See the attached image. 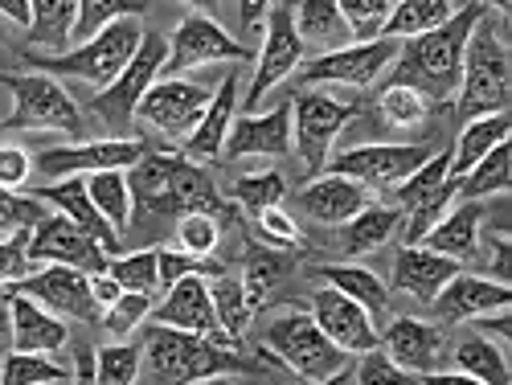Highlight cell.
Returning <instances> with one entry per match:
<instances>
[{
    "label": "cell",
    "instance_id": "1",
    "mask_svg": "<svg viewBox=\"0 0 512 385\" xmlns=\"http://www.w3.org/2000/svg\"><path fill=\"white\" fill-rule=\"evenodd\" d=\"M127 189H132V218L140 222H181L185 213H213V218L234 213V205L218 193L213 177L181 152H148L127 173Z\"/></svg>",
    "mask_w": 512,
    "mask_h": 385
},
{
    "label": "cell",
    "instance_id": "2",
    "mask_svg": "<svg viewBox=\"0 0 512 385\" xmlns=\"http://www.w3.org/2000/svg\"><path fill=\"white\" fill-rule=\"evenodd\" d=\"M488 13V5H459V13L398 46V58L390 66V82L386 87H410L418 91L426 103H447L459 91V74H463V50L467 37L480 25V17Z\"/></svg>",
    "mask_w": 512,
    "mask_h": 385
},
{
    "label": "cell",
    "instance_id": "3",
    "mask_svg": "<svg viewBox=\"0 0 512 385\" xmlns=\"http://www.w3.org/2000/svg\"><path fill=\"white\" fill-rule=\"evenodd\" d=\"M144 381L148 385H193L205 377H234V373H263V361L246 357L234 345H218L209 336L177 332L152 324L144 332Z\"/></svg>",
    "mask_w": 512,
    "mask_h": 385
},
{
    "label": "cell",
    "instance_id": "4",
    "mask_svg": "<svg viewBox=\"0 0 512 385\" xmlns=\"http://www.w3.org/2000/svg\"><path fill=\"white\" fill-rule=\"evenodd\" d=\"M144 21L140 17H123L115 21L111 29H103L95 41L78 50H66V54H33L25 50V62L37 70V74H50V78H82L91 87L107 91L111 82L132 66V58L140 54L144 46Z\"/></svg>",
    "mask_w": 512,
    "mask_h": 385
},
{
    "label": "cell",
    "instance_id": "5",
    "mask_svg": "<svg viewBox=\"0 0 512 385\" xmlns=\"http://www.w3.org/2000/svg\"><path fill=\"white\" fill-rule=\"evenodd\" d=\"M508 87H512V74H508V50H504V37L500 25L492 21V5L480 17V25L467 37V50H463V74H459V107L455 115L463 123L484 119V115H504L508 107Z\"/></svg>",
    "mask_w": 512,
    "mask_h": 385
},
{
    "label": "cell",
    "instance_id": "6",
    "mask_svg": "<svg viewBox=\"0 0 512 385\" xmlns=\"http://www.w3.org/2000/svg\"><path fill=\"white\" fill-rule=\"evenodd\" d=\"M263 361L287 365L295 377H304L308 385L320 381H336L349 373V353H340L332 340L316 328V320L308 312H283L267 324L263 332Z\"/></svg>",
    "mask_w": 512,
    "mask_h": 385
},
{
    "label": "cell",
    "instance_id": "7",
    "mask_svg": "<svg viewBox=\"0 0 512 385\" xmlns=\"http://www.w3.org/2000/svg\"><path fill=\"white\" fill-rule=\"evenodd\" d=\"M0 87L13 95V111L5 115V127L17 132H62L70 140H78L87 132V119L82 107L66 95V87L50 74H0Z\"/></svg>",
    "mask_w": 512,
    "mask_h": 385
},
{
    "label": "cell",
    "instance_id": "8",
    "mask_svg": "<svg viewBox=\"0 0 512 385\" xmlns=\"http://www.w3.org/2000/svg\"><path fill=\"white\" fill-rule=\"evenodd\" d=\"M164 62H168V41H164L160 33H144V46H140V54L132 58V66H127L107 91H99V95L87 103V111H82V119H91L87 127H103V132H111L115 140H123L119 132H127V127H132V119H136L144 95L156 87Z\"/></svg>",
    "mask_w": 512,
    "mask_h": 385
},
{
    "label": "cell",
    "instance_id": "9",
    "mask_svg": "<svg viewBox=\"0 0 512 385\" xmlns=\"http://www.w3.org/2000/svg\"><path fill=\"white\" fill-rule=\"evenodd\" d=\"M353 119H357L353 103H340V99H328V95H316V91H300L291 99V140H295V148H300L308 181H316L328 168L332 140L345 132Z\"/></svg>",
    "mask_w": 512,
    "mask_h": 385
},
{
    "label": "cell",
    "instance_id": "10",
    "mask_svg": "<svg viewBox=\"0 0 512 385\" xmlns=\"http://www.w3.org/2000/svg\"><path fill=\"white\" fill-rule=\"evenodd\" d=\"M435 152L426 144H361L340 156H328V173L332 177H349L369 193H394L410 173L431 160Z\"/></svg>",
    "mask_w": 512,
    "mask_h": 385
},
{
    "label": "cell",
    "instance_id": "11",
    "mask_svg": "<svg viewBox=\"0 0 512 385\" xmlns=\"http://www.w3.org/2000/svg\"><path fill=\"white\" fill-rule=\"evenodd\" d=\"M304 66V41L295 33L291 21V5H271L267 21H263V50L254 54V78L246 91V115L259 111V103L267 99V91H275L283 78H291Z\"/></svg>",
    "mask_w": 512,
    "mask_h": 385
},
{
    "label": "cell",
    "instance_id": "12",
    "mask_svg": "<svg viewBox=\"0 0 512 385\" xmlns=\"http://www.w3.org/2000/svg\"><path fill=\"white\" fill-rule=\"evenodd\" d=\"M398 46H402V41L377 37V41H369V46H345L336 54H320V58H312V62H304L300 70H295V87L308 91V87H320V82H340V87H373V82L394 66Z\"/></svg>",
    "mask_w": 512,
    "mask_h": 385
},
{
    "label": "cell",
    "instance_id": "13",
    "mask_svg": "<svg viewBox=\"0 0 512 385\" xmlns=\"http://www.w3.org/2000/svg\"><path fill=\"white\" fill-rule=\"evenodd\" d=\"M254 58L242 41H234L209 13H185V21L177 25V33L168 37V62H164V78H181L193 66H209V62H246Z\"/></svg>",
    "mask_w": 512,
    "mask_h": 385
},
{
    "label": "cell",
    "instance_id": "14",
    "mask_svg": "<svg viewBox=\"0 0 512 385\" xmlns=\"http://www.w3.org/2000/svg\"><path fill=\"white\" fill-rule=\"evenodd\" d=\"M152 148L144 140H91L70 148H46L37 156V173L50 181L95 177V173H132Z\"/></svg>",
    "mask_w": 512,
    "mask_h": 385
},
{
    "label": "cell",
    "instance_id": "15",
    "mask_svg": "<svg viewBox=\"0 0 512 385\" xmlns=\"http://www.w3.org/2000/svg\"><path fill=\"white\" fill-rule=\"evenodd\" d=\"M209 103H213V91L201 87V82L164 78V82H156V87L144 95L136 119L148 123V127H156L160 136L185 144V140L197 132V123H201V115L209 111Z\"/></svg>",
    "mask_w": 512,
    "mask_h": 385
},
{
    "label": "cell",
    "instance_id": "16",
    "mask_svg": "<svg viewBox=\"0 0 512 385\" xmlns=\"http://www.w3.org/2000/svg\"><path fill=\"white\" fill-rule=\"evenodd\" d=\"M111 254L91 242L70 218L50 213L46 222H37L29 234V267H74L82 275H103Z\"/></svg>",
    "mask_w": 512,
    "mask_h": 385
},
{
    "label": "cell",
    "instance_id": "17",
    "mask_svg": "<svg viewBox=\"0 0 512 385\" xmlns=\"http://www.w3.org/2000/svg\"><path fill=\"white\" fill-rule=\"evenodd\" d=\"M9 295H29L33 304H41L54 316H70V320H103V312L91 299V275H82L74 267H37L25 279H17L13 287H5Z\"/></svg>",
    "mask_w": 512,
    "mask_h": 385
},
{
    "label": "cell",
    "instance_id": "18",
    "mask_svg": "<svg viewBox=\"0 0 512 385\" xmlns=\"http://www.w3.org/2000/svg\"><path fill=\"white\" fill-rule=\"evenodd\" d=\"M312 320H316V328L332 340V345L340 349V353H377L381 349V332L373 328V320H369V312L361 308V304H353V299H345L340 291H332V287H320L316 295H312Z\"/></svg>",
    "mask_w": 512,
    "mask_h": 385
},
{
    "label": "cell",
    "instance_id": "19",
    "mask_svg": "<svg viewBox=\"0 0 512 385\" xmlns=\"http://www.w3.org/2000/svg\"><path fill=\"white\" fill-rule=\"evenodd\" d=\"M381 345H386V357L414 373V377H426V373H439L451 357V345H447V332L431 320H418V316H398L386 336H381Z\"/></svg>",
    "mask_w": 512,
    "mask_h": 385
},
{
    "label": "cell",
    "instance_id": "20",
    "mask_svg": "<svg viewBox=\"0 0 512 385\" xmlns=\"http://www.w3.org/2000/svg\"><path fill=\"white\" fill-rule=\"evenodd\" d=\"M152 324L193 332V336H209V340H218V345H230V340L222 336V328H218V316H213V299H209V279L205 275H189V279L168 287L160 295V304H152Z\"/></svg>",
    "mask_w": 512,
    "mask_h": 385
},
{
    "label": "cell",
    "instance_id": "21",
    "mask_svg": "<svg viewBox=\"0 0 512 385\" xmlns=\"http://www.w3.org/2000/svg\"><path fill=\"white\" fill-rule=\"evenodd\" d=\"M435 320L443 324H463V320H484V316H500L512 308V287L492 283L484 275H467L459 271L439 295H435Z\"/></svg>",
    "mask_w": 512,
    "mask_h": 385
},
{
    "label": "cell",
    "instance_id": "22",
    "mask_svg": "<svg viewBox=\"0 0 512 385\" xmlns=\"http://www.w3.org/2000/svg\"><path fill=\"white\" fill-rule=\"evenodd\" d=\"M291 152V103L283 99L267 115H242L230 123V136L222 156L242 160V156H287Z\"/></svg>",
    "mask_w": 512,
    "mask_h": 385
},
{
    "label": "cell",
    "instance_id": "23",
    "mask_svg": "<svg viewBox=\"0 0 512 385\" xmlns=\"http://www.w3.org/2000/svg\"><path fill=\"white\" fill-rule=\"evenodd\" d=\"M295 205H300L304 218H312L320 226H349L373 201H369V189H361L357 181L324 173V177L308 181L300 193H295Z\"/></svg>",
    "mask_w": 512,
    "mask_h": 385
},
{
    "label": "cell",
    "instance_id": "24",
    "mask_svg": "<svg viewBox=\"0 0 512 385\" xmlns=\"http://www.w3.org/2000/svg\"><path fill=\"white\" fill-rule=\"evenodd\" d=\"M33 197L41 201V205H54L62 218H70L82 234H87L91 242H99L111 259H119V234L103 222V213L95 209V201H91V193H87V177H66V181H54V185H46V189H33Z\"/></svg>",
    "mask_w": 512,
    "mask_h": 385
},
{
    "label": "cell",
    "instance_id": "25",
    "mask_svg": "<svg viewBox=\"0 0 512 385\" xmlns=\"http://www.w3.org/2000/svg\"><path fill=\"white\" fill-rule=\"evenodd\" d=\"M463 271V263L443 259V254H431L422 246H402L394 259V287L418 304H435V295Z\"/></svg>",
    "mask_w": 512,
    "mask_h": 385
},
{
    "label": "cell",
    "instance_id": "26",
    "mask_svg": "<svg viewBox=\"0 0 512 385\" xmlns=\"http://www.w3.org/2000/svg\"><path fill=\"white\" fill-rule=\"evenodd\" d=\"M488 218L484 201H459L455 209L443 213V222L426 234L418 246L431 250V254H443V259H455V263H467L476 259L480 250V226Z\"/></svg>",
    "mask_w": 512,
    "mask_h": 385
},
{
    "label": "cell",
    "instance_id": "27",
    "mask_svg": "<svg viewBox=\"0 0 512 385\" xmlns=\"http://www.w3.org/2000/svg\"><path fill=\"white\" fill-rule=\"evenodd\" d=\"M234 107H238V74H226L222 87L213 91V103L209 111L201 115L197 132L185 140V160L193 164H205V160H218L222 148H226V136H230V123H234Z\"/></svg>",
    "mask_w": 512,
    "mask_h": 385
},
{
    "label": "cell",
    "instance_id": "28",
    "mask_svg": "<svg viewBox=\"0 0 512 385\" xmlns=\"http://www.w3.org/2000/svg\"><path fill=\"white\" fill-rule=\"evenodd\" d=\"M9 299V316H13V349L17 353H58L66 345V320L33 304L29 295H5Z\"/></svg>",
    "mask_w": 512,
    "mask_h": 385
},
{
    "label": "cell",
    "instance_id": "29",
    "mask_svg": "<svg viewBox=\"0 0 512 385\" xmlns=\"http://www.w3.org/2000/svg\"><path fill=\"white\" fill-rule=\"evenodd\" d=\"M291 21L304 41V54L316 50V58H320V54H336V50L353 46L349 25L340 17V5H332V0H304V5H291Z\"/></svg>",
    "mask_w": 512,
    "mask_h": 385
},
{
    "label": "cell",
    "instance_id": "30",
    "mask_svg": "<svg viewBox=\"0 0 512 385\" xmlns=\"http://www.w3.org/2000/svg\"><path fill=\"white\" fill-rule=\"evenodd\" d=\"M500 144H508V115H484V119L463 123L459 144L451 152V181H463Z\"/></svg>",
    "mask_w": 512,
    "mask_h": 385
},
{
    "label": "cell",
    "instance_id": "31",
    "mask_svg": "<svg viewBox=\"0 0 512 385\" xmlns=\"http://www.w3.org/2000/svg\"><path fill=\"white\" fill-rule=\"evenodd\" d=\"M74 21H78L74 0H33V21H29L33 54H66Z\"/></svg>",
    "mask_w": 512,
    "mask_h": 385
},
{
    "label": "cell",
    "instance_id": "32",
    "mask_svg": "<svg viewBox=\"0 0 512 385\" xmlns=\"http://www.w3.org/2000/svg\"><path fill=\"white\" fill-rule=\"evenodd\" d=\"M316 279L328 283L332 291H340L345 299H353V304H361L369 316H381L390 308V287L365 267H349V263L345 267H316Z\"/></svg>",
    "mask_w": 512,
    "mask_h": 385
},
{
    "label": "cell",
    "instance_id": "33",
    "mask_svg": "<svg viewBox=\"0 0 512 385\" xmlns=\"http://www.w3.org/2000/svg\"><path fill=\"white\" fill-rule=\"evenodd\" d=\"M455 13H459V5H451V0H402V5L390 9V21L381 29V37L410 41V37H422V33L447 25Z\"/></svg>",
    "mask_w": 512,
    "mask_h": 385
},
{
    "label": "cell",
    "instance_id": "34",
    "mask_svg": "<svg viewBox=\"0 0 512 385\" xmlns=\"http://www.w3.org/2000/svg\"><path fill=\"white\" fill-rule=\"evenodd\" d=\"M451 361L459 365V373L476 377L480 385H508V361L496 340H488L484 332L463 336L459 345H451Z\"/></svg>",
    "mask_w": 512,
    "mask_h": 385
},
{
    "label": "cell",
    "instance_id": "35",
    "mask_svg": "<svg viewBox=\"0 0 512 385\" xmlns=\"http://www.w3.org/2000/svg\"><path fill=\"white\" fill-rule=\"evenodd\" d=\"M209 299H213V316H218L222 336L242 349V336L250 332V320H254V308H250V299L242 291V279H234V275L209 279Z\"/></svg>",
    "mask_w": 512,
    "mask_h": 385
},
{
    "label": "cell",
    "instance_id": "36",
    "mask_svg": "<svg viewBox=\"0 0 512 385\" xmlns=\"http://www.w3.org/2000/svg\"><path fill=\"white\" fill-rule=\"evenodd\" d=\"M398 226H402V213L394 205H365L345 226V254H369L377 246H386Z\"/></svg>",
    "mask_w": 512,
    "mask_h": 385
},
{
    "label": "cell",
    "instance_id": "37",
    "mask_svg": "<svg viewBox=\"0 0 512 385\" xmlns=\"http://www.w3.org/2000/svg\"><path fill=\"white\" fill-rule=\"evenodd\" d=\"M512 189V148L500 144L492 148L472 173L463 181H455V197L463 201H480V197H492V193H508Z\"/></svg>",
    "mask_w": 512,
    "mask_h": 385
},
{
    "label": "cell",
    "instance_id": "38",
    "mask_svg": "<svg viewBox=\"0 0 512 385\" xmlns=\"http://www.w3.org/2000/svg\"><path fill=\"white\" fill-rule=\"evenodd\" d=\"M87 193L95 209L103 213V222L123 238L132 226V189H127V173H95L87 177Z\"/></svg>",
    "mask_w": 512,
    "mask_h": 385
},
{
    "label": "cell",
    "instance_id": "39",
    "mask_svg": "<svg viewBox=\"0 0 512 385\" xmlns=\"http://www.w3.org/2000/svg\"><path fill=\"white\" fill-rule=\"evenodd\" d=\"M148 5L144 0H82L78 5V21H74V50L87 46V41H95L103 29H111L115 21L123 17H144Z\"/></svg>",
    "mask_w": 512,
    "mask_h": 385
},
{
    "label": "cell",
    "instance_id": "40",
    "mask_svg": "<svg viewBox=\"0 0 512 385\" xmlns=\"http://www.w3.org/2000/svg\"><path fill=\"white\" fill-rule=\"evenodd\" d=\"M74 373L41 353H9L0 361V385H66Z\"/></svg>",
    "mask_w": 512,
    "mask_h": 385
},
{
    "label": "cell",
    "instance_id": "41",
    "mask_svg": "<svg viewBox=\"0 0 512 385\" xmlns=\"http://www.w3.org/2000/svg\"><path fill=\"white\" fill-rule=\"evenodd\" d=\"M107 275L132 295H160V271H156V250H132L123 259L107 263Z\"/></svg>",
    "mask_w": 512,
    "mask_h": 385
},
{
    "label": "cell",
    "instance_id": "42",
    "mask_svg": "<svg viewBox=\"0 0 512 385\" xmlns=\"http://www.w3.org/2000/svg\"><path fill=\"white\" fill-rule=\"evenodd\" d=\"M254 218V234H259L267 242V250H279V254H295V250H304L308 246V234L304 226L291 218V213L283 205L275 209H263V213H250Z\"/></svg>",
    "mask_w": 512,
    "mask_h": 385
},
{
    "label": "cell",
    "instance_id": "43",
    "mask_svg": "<svg viewBox=\"0 0 512 385\" xmlns=\"http://www.w3.org/2000/svg\"><path fill=\"white\" fill-rule=\"evenodd\" d=\"M140 365H144L140 345H127V340H115V345H107V349H95V381L99 385H136L140 381Z\"/></svg>",
    "mask_w": 512,
    "mask_h": 385
},
{
    "label": "cell",
    "instance_id": "44",
    "mask_svg": "<svg viewBox=\"0 0 512 385\" xmlns=\"http://www.w3.org/2000/svg\"><path fill=\"white\" fill-rule=\"evenodd\" d=\"M287 263H283V254L279 250H250L246 254V275H242V291L250 299V308L259 312L263 308V299L271 295V287L283 279Z\"/></svg>",
    "mask_w": 512,
    "mask_h": 385
},
{
    "label": "cell",
    "instance_id": "45",
    "mask_svg": "<svg viewBox=\"0 0 512 385\" xmlns=\"http://www.w3.org/2000/svg\"><path fill=\"white\" fill-rule=\"evenodd\" d=\"M390 0H340V17H345L349 25V37L353 46H369V41L381 37V29H386L390 21Z\"/></svg>",
    "mask_w": 512,
    "mask_h": 385
},
{
    "label": "cell",
    "instance_id": "46",
    "mask_svg": "<svg viewBox=\"0 0 512 385\" xmlns=\"http://www.w3.org/2000/svg\"><path fill=\"white\" fill-rule=\"evenodd\" d=\"M222 238V218L213 213H185L177 222V250L189 254V259H213Z\"/></svg>",
    "mask_w": 512,
    "mask_h": 385
},
{
    "label": "cell",
    "instance_id": "47",
    "mask_svg": "<svg viewBox=\"0 0 512 385\" xmlns=\"http://www.w3.org/2000/svg\"><path fill=\"white\" fill-rule=\"evenodd\" d=\"M377 111L386 119V127H422L426 115H431V103H426L418 91L410 87H381V99H377Z\"/></svg>",
    "mask_w": 512,
    "mask_h": 385
},
{
    "label": "cell",
    "instance_id": "48",
    "mask_svg": "<svg viewBox=\"0 0 512 385\" xmlns=\"http://www.w3.org/2000/svg\"><path fill=\"white\" fill-rule=\"evenodd\" d=\"M156 271H160V295L173 283L189 279V275H205V279H222L226 275V267L218 259H189V254H181L173 246H156Z\"/></svg>",
    "mask_w": 512,
    "mask_h": 385
},
{
    "label": "cell",
    "instance_id": "49",
    "mask_svg": "<svg viewBox=\"0 0 512 385\" xmlns=\"http://www.w3.org/2000/svg\"><path fill=\"white\" fill-rule=\"evenodd\" d=\"M287 197V181L279 173H250L234 185V201L246 209V213H263V209H275L283 205Z\"/></svg>",
    "mask_w": 512,
    "mask_h": 385
},
{
    "label": "cell",
    "instance_id": "50",
    "mask_svg": "<svg viewBox=\"0 0 512 385\" xmlns=\"http://www.w3.org/2000/svg\"><path fill=\"white\" fill-rule=\"evenodd\" d=\"M152 304H156L152 295H132V291H123V295H119V304H111V308L103 312V328L111 332V340H127V336H132V332L152 316Z\"/></svg>",
    "mask_w": 512,
    "mask_h": 385
},
{
    "label": "cell",
    "instance_id": "51",
    "mask_svg": "<svg viewBox=\"0 0 512 385\" xmlns=\"http://www.w3.org/2000/svg\"><path fill=\"white\" fill-rule=\"evenodd\" d=\"M50 213L37 197H21V193H5L0 189V230L13 234V230H33L37 222H46Z\"/></svg>",
    "mask_w": 512,
    "mask_h": 385
},
{
    "label": "cell",
    "instance_id": "52",
    "mask_svg": "<svg viewBox=\"0 0 512 385\" xmlns=\"http://www.w3.org/2000/svg\"><path fill=\"white\" fill-rule=\"evenodd\" d=\"M357 385H422V377L398 369L386 353H365L357 365Z\"/></svg>",
    "mask_w": 512,
    "mask_h": 385
},
{
    "label": "cell",
    "instance_id": "53",
    "mask_svg": "<svg viewBox=\"0 0 512 385\" xmlns=\"http://www.w3.org/2000/svg\"><path fill=\"white\" fill-rule=\"evenodd\" d=\"M29 234L33 230H13L0 238V283H17L29 275Z\"/></svg>",
    "mask_w": 512,
    "mask_h": 385
},
{
    "label": "cell",
    "instance_id": "54",
    "mask_svg": "<svg viewBox=\"0 0 512 385\" xmlns=\"http://www.w3.org/2000/svg\"><path fill=\"white\" fill-rule=\"evenodd\" d=\"M29 177H33V160H29V152L17 148V144H0V189H5V193H17V189L29 185Z\"/></svg>",
    "mask_w": 512,
    "mask_h": 385
},
{
    "label": "cell",
    "instance_id": "55",
    "mask_svg": "<svg viewBox=\"0 0 512 385\" xmlns=\"http://www.w3.org/2000/svg\"><path fill=\"white\" fill-rule=\"evenodd\" d=\"M484 250H488V259H484V263H488V275H484V279L508 287V279H512V242H508V234H504V230L484 234Z\"/></svg>",
    "mask_w": 512,
    "mask_h": 385
},
{
    "label": "cell",
    "instance_id": "56",
    "mask_svg": "<svg viewBox=\"0 0 512 385\" xmlns=\"http://www.w3.org/2000/svg\"><path fill=\"white\" fill-rule=\"evenodd\" d=\"M119 295H123V287L103 271V275H91V299H95V308L99 312H107L111 304H119Z\"/></svg>",
    "mask_w": 512,
    "mask_h": 385
},
{
    "label": "cell",
    "instance_id": "57",
    "mask_svg": "<svg viewBox=\"0 0 512 385\" xmlns=\"http://www.w3.org/2000/svg\"><path fill=\"white\" fill-rule=\"evenodd\" d=\"M70 385H99V381H95V349H78Z\"/></svg>",
    "mask_w": 512,
    "mask_h": 385
},
{
    "label": "cell",
    "instance_id": "58",
    "mask_svg": "<svg viewBox=\"0 0 512 385\" xmlns=\"http://www.w3.org/2000/svg\"><path fill=\"white\" fill-rule=\"evenodd\" d=\"M0 17H9V21H17V25L29 29V21H33V5H25V0H0Z\"/></svg>",
    "mask_w": 512,
    "mask_h": 385
},
{
    "label": "cell",
    "instance_id": "59",
    "mask_svg": "<svg viewBox=\"0 0 512 385\" xmlns=\"http://www.w3.org/2000/svg\"><path fill=\"white\" fill-rule=\"evenodd\" d=\"M422 385H480V381H476V377H467V373H459V369H455V373L439 369V373H426Z\"/></svg>",
    "mask_w": 512,
    "mask_h": 385
},
{
    "label": "cell",
    "instance_id": "60",
    "mask_svg": "<svg viewBox=\"0 0 512 385\" xmlns=\"http://www.w3.org/2000/svg\"><path fill=\"white\" fill-rule=\"evenodd\" d=\"M13 332V316H9V299H0V340Z\"/></svg>",
    "mask_w": 512,
    "mask_h": 385
},
{
    "label": "cell",
    "instance_id": "61",
    "mask_svg": "<svg viewBox=\"0 0 512 385\" xmlns=\"http://www.w3.org/2000/svg\"><path fill=\"white\" fill-rule=\"evenodd\" d=\"M193 385H234V377H205V381H193Z\"/></svg>",
    "mask_w": 512,
    "mask_h": 385
},
{
    "label": "cell",
    "instance_id": "62",
    "mask_svg": "<svg viewBox=\"0 0 512 385\" xmlns=\"http://www.w3.org/2000/svg\"><path fill=\"white\" fill-rule=\"evenodd\" d=\"M349 377V373H345ZM345 377H336V381H320V385H340V381H345Z\"/></svg>",
    "mask_w": 512,
    "mask_h": 385
},
{
    "label": "cell",
    "instance_id": "63",
    "mask_svg": "<svg viewBox=\"0 0 512 385\" xmlns=\"http://www.w3.org/2000/svg\"><path fill=\"white\" fill-rule=\"evenodd\" d=\"M0 132H5V119H0Z\"/></svg>",
    "mask_w": 512,
    "mask_h": 385
}]
</instances>
